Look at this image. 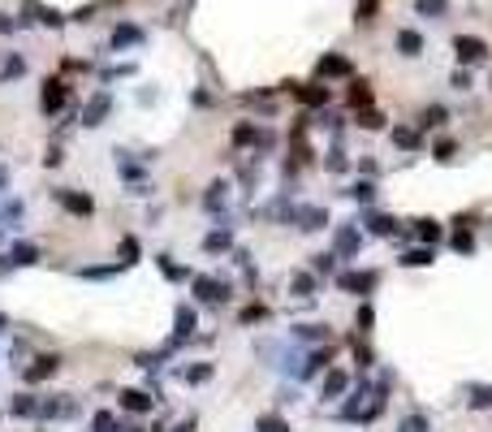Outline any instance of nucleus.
I'll return each mask as SVG.
<instances>
[{"mask_svg": "<svg viewBox=\"0 0 492 432\" xmlns=\"http://www.w3.org/2000/svg\"><path fill=\"white\" fill-rule=\"evenodd\" d=\"M182 376H186V385H203V381H212V376H216V367H212V363H190Z\"/></svg>", "mask_w": 492, "mask_h": 432, "instance_id": "7c9ffc66", "label": "nucleus"}, {"mask_svg": "<svg viewBox=\"0 0 492 432\" xmlns=\"http://www.w3.org/2000/svg\"><path fill=\"white\" fill-rule=\"evenodd\" d=\"M91 428H95V432H117V428H121V423H117V419H113V415H108V411H99V415H95V419H91Z\"/></svg>", "mask_w": 492, "mask_h": 432, "instance_id": "09e8293b", "label": "nucleus"}, {"mask_svg": "<svg viewBox=\"0 0 492 432\" xmlns=\"http://www.w3.org/2000/svg\"><path fill=\"white\" fill-rule=\"evenodd\" d=\"M229 247H234V230H229V225L212 230V234L203 238V251H207V255H221V251H229Z\"/></svg>", "mask_w": 492, "mask_h": 432, "instance_id": "6ab92c4d", "label": "nucleus"}, {"mask_svg": "<svg viewBox=\"0 0 492 432\" xmlns=\"http://www.w3.org/2000/svg\"><path fill=\"white\" fill-rule=\"evenodd\" d=\"M195 329H199V315H195V307H190V303H182V307L173 311V342H169V346H177V342L195 338Z\"/></svg>", "mask_w": 492, "mask_h": 432, "instance_id": "9d476101", "label": "nucleus"}, {"mask_svg": "<svg viewBox=\"0 0 492 432\" xmlns=\"http://www.w3.org/2000/svg\"><path fill=\"white\" fill-rule=\"evenodd\" d=\"M380 286V273H371V268H367V273H363V268H354V273H337V290L341 294H371Z\"/></svg>", "mask_w": 492, "mask_h": 432, "instance_id": "7ed1b4c3", "label": "nucleus"}, {"mask_svg": "<svg viewBox=\"0 0 492 432\" xmlns=\"http://www.w3.org/2000/svg\"><path fill=\"white\" fill-rule=\"evenodd\" d=\"M126 74H134V65H113L108 70V78H126Z\"/></svg>", "mask_w": 492, "mask_h": 432, "instance_id": "bf43d9fd", "label": "nucleus"}, {"mask_svg": "<svg viewBox=\"0 0 492 432\" xmlns=\"http://www.w3.org/2000/svg\"><path fill=\"white\" fill-rule=\"evenodd\" d=\"M333 264H337V255H333V251H324V255H315V259H311L315 273H333Z\"/></svg>", "mask_w": 492, "mask_h": 432, "instance_id": "8fccbe9b", "label": "nucleus"}, {"mask_svg": "<svg viewBox=\"0 0 492 432\" xmlns=\"http://www.w3.org/2000/svg\"><path fill=\"white\" fill-rule=\"evenodd\" d=\"M294 225H298L302 234H319V230H328V212H324L319 203H298V207H294Z\"/></svg>", "mask_w": 492, "mask_h": 432, "instance_id": "423d86ee", "label": "nucleus"}, {"mask_svg": "<svg viewBox=\"0 0 492 432\" xmlns=\"http://www.w3.org/2000/svg\"><path fill=\"white\" fill-rule=\"evenodd\" d=\"M449 82H454V91H471V87H475V78H471V70H466V65H458Z\"/></svg>", "mask_w": 492, "mask_h": 432, "instance_id": "de8ad7c7", "label": "nucleus"}, {"mask_svg": "<svg viewBox=\"0 0 492 432\" xmlns=\"http://www.w3.org/2000/svg\"><path fill=\"white\" fill-rule=\"evenodd\" d=\"M328 363H333V346H315V350L307 355V367H302L298 376H302V381H307V376H315V372H324Z\"/></svg>", "mask_w": 492, "mask_h": 432, "instance_id": "aec40b11", "label": "nucleus"}, {"mask_svg": "<svg viewBox=\"0 0 492 432\" xmlns=\"http://www.w3.org/2000/svg\"><path fill=\"white\" fill-rule=\"evenodd\" d=\"M26 212V203H18V199H9L5 207H0V221H18V216Z\"/></svg>", "mask_w": 492, "mask_h": 432, "instance_id": "3c124183", "label": "nucleus"}, {"mask_svg": "<svg viewBox=\"0 0 492 432\" xmlns=\"http://www.w3.org/2000/svg\"><path fill=\"white\" fill-rule=\"evenodd\" d=\"M5 324H9V315H0V329H5Z\"/></svg>", "mask_w": 492, "mask_h": 432, "instance_id": "0e129e2a", "label": "nucleus"}, {"mask_svg": "<svg viewBox=\"0 0 492 432\" xmlns=\"http://www.w3.org/2000/svg\"><path fill=\"white\" fill-rule=\"evenodd\" d=\"M441 234H445V225L432 221V216H419V221H415V238H419L423 247H436V242H441Z\"/></svg>", "mask_w": 492, "mask_h": 432, "instance_id": "2eb2a0df", "label": "nucleus"}, {"mask_svg": "<svg viewBox=\"0 0 492 432\" xmlns=\"http://www.w3.org/2000/svg\"><path fill=\"white\" fill-rule=\"evenodd\" d=\"M57 372H61V355H39L35 363L22 367V381H26V385H39V381H52Z\"/></svg>", "mask_w": 492, "mask_h": 432, "instance_id": "0eeeda50", "label": "nucleus"}, {"mask_svg": "<svg viewBox=\"0 0 492 432\" xmlns=\"http://www.w3.org/2000/svg\"><path fill=\"white\" fill-rule=\"evenodd\" d=\"M324 169H328V173H346V169H350L346 151H341V147H328V156H324Z\"/></svg>", "mask_w": 492, "mask_h": 432, "instance_id": "72a5a7b5", "label": "nucleus"}, {"mask_svg": "<svg viewBox=\"0 0 492 432\" xmlns=\"http://www.w3.org/2000/svg\"><path fill=\"white\" fill-rule=\"evenodd\" d=\"M5 190H9V169L0 165V195H5Z\"/></svg>", "mask_w": 492, "mask_h": 432, "instance_id": "680f3d73", "label": "nucleus"}, {"mask_svg": "<svg viewBox=\"0 0 492 432\" xmlns=\"http://www.w3.org/2000/svg\"><path fill=\"white\" fill-rule=\"evenodd\" d=\"M432 156H436V160H454V156H458V143H454V139L432 143Z\"/></svg>", "mask_w": 492, "mask_h": 432, "instance_id": "49530a36", "label": "nucleus"}, {"mask_svg": "<svg viewBox=\"0 0 492 432\" xmlns=\"http://www.w3.org/2000/svg\"><path fill=\"white\" fill-rule=\"evenodd\" d=\"M354 359H359V367L367 372L371 363H376V355H371V346H363V342H354Z\"/></svg>", "mask_w": 492, "mask_h": 432, "instance_id": "603ef678", "label": "nucleus"}, {"mask_svg": "<svg viewBox=\"0 0 492 432\" xmlns=\"http://www.w3.org/2000/svg\"><path fill=\"white\" fill-rule=\"evenodd\" d=\"M393 143H398L402 151H419V147H423V134H419L415 126H393Z\"/></svg>", "mask_w": 492, "mask_h": 432, "instance_id": "a878e982", "label": "nucleus"}, {"mask_svg": "<svg viewBox=\"0 0 492 432\" xmlns=\"http://www.w3.org/2000/svg\"><path fill=\"white\" fill-rule=\"evenodd\" d=\"M134 43H143V31H138L134 22H117V31H113V48L121 52V48H134Z\"/></svg>", "mask_w": 492, "mask_h": 432, "instance_id": "5701e85b", "label": "nucleus"}, {"mask_svg": "<svg viewBox=\"0 0 492 432\" xmlns=\"http://www.w3.org/2000/svg\"><path fill=\"white\" fill-rule=\"evenodd\" d=\"M9 415H18V419H39V398H35V394H18V398L9 402Z\"/></svg>", "mask_w": 492, "mask_h": 432, "instance_id": "b1692460", "label": "nucleus"}, {"mask_svg": "<svg viewBox=\"0 0 492 432\" xmlns=\"http://www.w3.org/2000/svg\"><path fill=\"white\" fill-rule=\"evenodd\" d=\"M26 14H39V22H43V26H52V31H57V26H65V14H57V9H43L39 0H26Z\"/></svg>", "mask_w": 492, "mask_h": 432, "instance_id": "cd10ccee", "label": "nucleus"}, {"mask_svg": "<svg viewBox=\"0 0 492 432\" xmlns=\"http://www.w3.org/2000/svg\"><path fill=\"white\" fill-rule=\"evenodd\" d=\"M393 43H398V52H402L406 61H415L419 52H423V35H419V31H398V39H393Z\"/></svg>", "mask_w": 492, "mask_h": 432, "instance_id": "412c9836", "label": "nucleus"}, {"mask_svg": "<svg viewBox=\"0 0 492 432\" xmlns=\"http://www.w3.org/2000/svg\"><path fill=\"white\" fill-rule=\"evenodd\" d=\"M324 338H328L324 324H294V342L302 346H324Z\"/></svg>", "mask_w": 492, "mask_h": 432, "instance_id": "4be33fe9", "label": "nucleus"}, {"mask_svg": "<svg viewBox=\"0 0 492 432\" xmlns=\"http://www.w3.org/2000/svg\"><path fill=\"white\" fill-rule=\"evenodd\" d=\"M454 251H458V255H475V234L458 230V234H454Z\"/></svg>", "mask_w": 492, "mask_h": 432, "instance_id": "37998d69", "label": "nucleus"}, {"mask_svg": "<svg viewBox=\"0 0 492 432\" xmlns=\"http://www.w3.org/2000/svg\"><path fill=\"white\" fill-rule=\"evenodd\" d=\"M445 122H449V108H445V104H427V108H423V117H419L423 130H441Z\"/></svg>", "mask_w": 492, "mask_h": 432, "instance_id": "393cba45", "label": "nucleus"}, {"mask_svg": "<svg viewBox=\"0 0 492 432\" xmlns=\"http://www.w3.org/2000/svg\"><path fill=\"white\" fill-rule=\"evenodd\" d=\"M350 104L359 108V113H363V108H371V82L354 78V82H350Z\"/></svg>", "mask_w": 492, "mask_h": 432, "instance_id": "c756f323", "label": "nucleus"}, {"mask_svg": "<svg viewBox=\"0 0 492 432\" xmlns=\"http://www.w3.org/2000/svg\"><path fill=\"white\" fill-rule=\"evenodd\" d=\"M65 104H70V87H65L57 74L43 78V91H39V108H43V117H57Z\"/></svg>", "mask_w": 492, "mask_h": 432, "instance_id": "f03ea898", "label": "nucleus"}, {"mask_svg": "<svg viewBox=\"0 0 492 432\" xmlns=\"http://www.w3.org/2000/svg\"><path fill=\"white\" fill-rule=\"evenodd\" d=\"M52 199H57L70 216H78V221H87V216H95V199L87 190H52Z\"/></svg>", "mask_w": 492, "mask_h": 432, "instance_id": "39448f33", "label": "nucleus"}, {"mask_svg": "<svg viewBox=\"0 0 492 432\" xmlns=\"http://www.w3.org/2000/svg\"><path fill=\"white\" fill-rule=\"evenodd\" d=\"M108 113H113V95H108V91H95L91 104L82 108V126H104Z\"/></svg>", "mask_w": 492, "mask_h": 432, "instance_id": "f8f14e48", "label": "nucleus"}, {"mask_svg": "<svg viewBox=\"0 0 492 432\" xmlns=\"http://www.w3.org/2000/svg\"><path fill=\"white\" fill-rule=\"evenodd\" d=\"M238 320H242V324H259V320H268V307H263V303H251V307H242Z\"/></svg>", "mask_w": 492, "mask_h": 432, "instance_id": "c03bdc74", "label": "nucleus"}, {"mask_svg": "<svg viewBox=\"0 0 492 432\" xmlns=\"http://www.w3.org/2000/svg\"><path fill=\"white\" fill-rule=\"evenodd\" d=\"M315 74H319V78H350L354 70H350V61L341 57V52H333V57H319Z\"/></svg>", "mask_w": 492, "mask_h": 432, "instance_id": "4468645a", "label": "nucleus"}, {"mask_svg": "<svg viewBox=\"0 0 492 432\" xmlns=\"http://www.w3.org/2000/svg\"><path fill=\"white\" fill-rule=\"evenodd\" d=\"M359 173H367V178H376L380 169H376V160H359Z\"/></svg>", "mask_w": 492, "mask_h": 432, "instance_id": "13d9d810", "label": "nucleus"}, {"mask_svg": "<svg viewBox=\"0 0 492 432\" xmlns=\"http://www.w3.org/2000/svg\"><path fill=\"white\" fill-rule=\"evenodd\" d=\"M398 432H427V415H419V411H415V415H406V419L398 423Z\"/></svg>", "mask_w": 492, "mask_h": 432, "instance_id": "a18cd8bd", "label": "nucleus"}, {"mask_svg": "<svg viewBox=\"0 0 492 432\" xmlns=\"http://www.w3.org/2000/svg\"><path fill=\"white\" fill-rule=\"evenodd\" d=\"M255 432H290V423H285L277 411H268V415H259V419H255Z\"/></svg>", "mask_w": 492, "mask_h": 432, "instance_id": "473e14b6", "label": "nucleus"}, {"mask_svg": "<svg viewBox=\"0 0 492 432\" xmlns=\"http://www.w3.org/2000/svg\"><path fill=\"white\" fill-rule=\"evenodd\" d=\"M423 18H441L445 9H449V0H419V5H415Z\"/></svg>", "mask_w": 492, "mask_h": 432, "instance_id": "ea45409f", "label": "nucleus"}, {"mask_svg": "<svg viewBox=\"0 0 492 432\" xmlns=\"http://www.w3.org/2000/svg\"><path fill=\"white\" fill-rule=\"evenodd\" d=\"M466 402H471L475 411L492 406V385H471V389H466Z\"/></svg>", "mask_w": 492, "mask_h": 432, "instance_id": "c9c22d12", "label": "nucleus"}, {"mask_svg": "<svg viewBox=\"0 0 492 432\" xmlns=\"http://www.w3.org/2000/svg\"><path fill=\"white\" fill-rule=\"evenodd\" d=\"M311 290H315V277H311V273H294V277H290V294H294V298H311Z\"/></svg>", "mask_w": 492, "mask_h": 432, "instance_id": "2f4dec72", "label": "nucleus"}, {"mask_svg": "<svg viewBox=\"0 0 492 432\" xmlns=\"http://www.w3.org/2000/svg\"><path fill=\"white\" fill-rule=\"evenodd\" d=\"M61 160H65V156H61V147H48V156H43V165H48V169H57Z\"/></svg>", "mask_w": 492, "mask_h": 432, "instance_id": "6e6d98bb", "label": "nucleus"}, {"mask_svg": "<svg viewBox=\"0 0 492 432\" xmlns=\"http://www.w3.org/2000/svg\"><path fill=\"white\" fill-rule=\"evenodd\" d=\"M195 428H199V419H195V415H190V419H182V423H177V428H173V432H195Z\"/></svg>", "mask_w": 492, "mask_h": 432, "instance_id": "052dcab7", "label": "nucleus"}, {"mask_svg": "<svg viewBox=\"0 0 492 432\" xmlns=\"http://www.w3.org/2000/svg\"><path fill=\"white\" fill-rule=\"evenodd\" d=\"M117 432H143V428H138V423H121Z\"/></svg>", "mask_w": 492, "mask_h": 432, "instance_id": "e2e57ef3", "label": "nucleus"}, {"mask_svg": "<svg viewBox=\"0 0 492 432\" xmlns=\"http://www.w3.org/2000/svg\"><path fill=\"white\" fill-rule=\"evenodd\" d=\"M229 294H234V286H229V281H216V277H195V298H199V303H212V307H216V303H225Z\"/></svg>", "mask_w": 492, "mask_h": 432, "instance_id": "6e6552de", "label": "nucleus"}, {"mask_svg": "<svg viewBox=\"0 0 492 432\" xmlns=\"http://www.w3.org/2000/svg\"><path fill=\"white\" fill-rule=\"evenodd\" d=\"M31 264H39V247L35 242H13L9 255L0 259V273H5V268H31Z\"/></svg>", "mask_w": 492, "mask_h": 432, "instance_id": "9b49d317", "label": "nucleus"}, {"mask_svg": "<svg viewBox=\"0 0 492 432\" xmlns=\"http://www.w3.org/2000/svg\"><path fill=\"white\" fill-rule=\"evenodd\" d=\"M294 95H298V104H307V108H324L328 104V95H333V91H328V87H315V82H307V87H290Z\"/></svg>", "mask_w": 492, "mask_h": 432, "instance_id": "dca6fc26", "label": "nucleus"}, {"mask_svg": "<svg viewBox=\"0 0 492 432\" xmlns=\"http://www.w3.org/2000/svg\"><path fill=\"white\" fill-rule=\"evenodd\" d=\"M234 143H238V147H251V143H259V126H251V122H242V126L234 130Z\"/></svg>", "mask_w": 492, "mask_h": 432, "instance_id": "4c0bfd02", "label": "nucleus"}, {"mask_svg": "<svg viewBox=\"0 0 492 432\" xmlns=\"http://www.w3.org/2000/svg\"><path fill=\"white\" fill-rule=\"evenodd\" d=\"M359 247H363V225H359V221L333 225V255H337V259H354Z\"/></svg>", "mask_w": 492, "mask_h": 432, "instance_id": "f257e3e1", "label": "nucleus"}, {"mask_svg": "<svg viewBox=\"0 0 492 432\" xmlns=\"http://www.w3.org/2000/svg\"><path fill=\"white\" fill-rule=\"evenodd\" d=\"M117 402H121L130 415H147V411L155 406V398H151L147 389H121V394H117Z\"/></svg>", "mask_w": 492, "mask_h": 432, "instance_id": "ddd939ff", "label": "nucleus"}, {"mask_svg": "<svg viewBox=\"0 0 492 432\" xmlns=\"http://www.w3.org/2000/svg\"><path fill=\"white\" fill-rule=\"evenodd\" d=\"M350 199L363 203V207H371V203H376V182H354V186H350Z\"/></svg>", "mask_w": 492, "mask_h": 432, "instance_id": "f704fd0d", "label": "nucleus"}, {"mask_svg": "<svg viewBox=\"0 0 492 432\" xmlns=\"http://www.w3.org/2000/svg\"><path fill=\"white\" fill-rule=\"evenodd\" d=\"M363 230H367L371 238H393V234H402L393 216H389V212H376V207H367V216H363Z\"/></svg>", "mask_w": 492, "mask_h": 432, "instance_id": "1a4fd4ad", "label": "nucleus"}, {"mask_svg": "<svg viewBox=\"0 0 492 432\" xmlns=\"http://www.w3.org/2000/svg\"><path fill=\"white\" fill-rule=\"evenodd\" d=\"M117 255H121V264H126V268H130V264H138V238H130V234H126V238L117 242Z\"/></svg>", "mask_w": 492, "mask_h": 432, "instance_id": "e433bc0d", "label": "nucleus"}, {"mask_svg": "<svg viewBox=\"0 0 492 432\" xmlns=\"http://www.w3.org/2000/svg\"><path fill=\"white\" fill-rule=\"evenodd\" d=\"M13 31H18V22L9 14H0V35H13Z\"/></svg>", "mask_w": 492, "mask_h": 432, "instance_id": "4d7b16f0", "label": "nucleus"}, {"mask_svg": "<svg viewBox=\"0 0 492 432\" xmlns=\"http://www.w3.org/2000/svg\"><path fill=\"white\" fill-rule=\"evenodd\" d=\"M155 268H160V273L169 277V281H186V277H190V268H182L173 255H155Z\"/></svg>", "mask_w": 492, "mask_h": 432, "instance_id": "bb28decb", "label": "nucleus"}, {"mask_svg": "<svg viewBox=\"0 0 492 432\" xmlns=\"http://www.w3.org/2000/svg\"><path fill=\"white\" fill-rule=\"evenodd\" d=\"M350 389V376L341 372V367H333V372H324V398L333 402V398H341Z\"/></svg>", "mask_w": 492, "mask_h": 432, "instance_id": "a211bd4d", "label": "nucleus"}, {"mask_svg": "<svg viewBox=\"0 0 492 432\" xmlns=\"http://www.w3.org/2000/svg\"><path fill=\"white\" fill-rule=\"evenodd\" d=\"M126 264H113V268H78V277H95V281H104V277H117Z\"/></svg>", "mask_w": 492, "mask_h": 432, "instance_id": "a19ab883", "label": "nucleus"}, {"mask_svg": "<svg viewBox=\"0 0 492 432\" xmlns=\"http://www.w3.org/2000/svg\"><path fill=\"white\" fill-rule=\"evenodd\" d=\"M371 14H376V0H359V22H371Z\"/></svg>", "mask_w": 492, "mask_h": 432, "instance_id": "5fc2aeb1", "label": "nucleus"}, {"mask_svg": "<svg viewBox=\"0 0 492 432\" xmlns=\"http://www.w3.org/2000/svg\"><path fill=\"white\" fill-rule=\"evenodd\" d=\"M22 74H26V61H22V57H9L5 70H0V82H13V78H22Z\"/></svg>", "mask_w": 492, "mask_h": 432, "instance_id": "58836bf2", "label": "nucleus"}, {"mask_svg": "<svg viewBox=\"0 0 492 432\" xmlns=\"http://www.w3.org/2000/svg\"><path fill=\"white\" fill-rule=\"evenodd\" d=\"M432 259H436V247H423V242H419V247H410V251H402V255H398V264H402V268H427V264H432Z\"/></svg>", "mask_w": 492, "mask_h": 432, "instance_id": "f3484780", "label": "nucleus"}, {"mask_svg": "<svg viewBox=\"0 0 492 432\" xmlns=\"http://www.w3.org/2000/svg\"><path fill=\"white\" fill-rule=\"evenodd\" d=\"M454 52H458V65H483L488 61V43L479 39V35H458L454 39Z\"/></svg>", "mask_w": 492, "mask_h": 432, "instance_id": "20e7f679", "label": "nucleus"}, {"mask_svg": "<svg viewBox=\"0 0 492 432\" xmlns=\"http://www.w3.org/2000/svg\"><path fill=\"white\" fill-rule=\"evenodd\" d=\"M371 324H376V311H371V303H363L359 307V333H367Z\"/></svg>", "mask_w": 492, "mask_h": 432, "instance_id": "864d4df0", "label": "nucleus"}, {"mask_svg": "<svg viewBox=\"0 0 492 432\" xmlns=\"http://www.w3.org/2000/svg\"><path fill=\"white\" fill-rule=\"evenodd\" d=\"M359 126H363V130H385V117H380L376 108H363V113H359Z\"/></svg>", "mask_w": 492, "mask_h": 432, "instance_id": "79ce46f5", "label": "nucleus"}, {"mask_svg": "<svg viewBox=\"0 0 492 432\" xmlns=\"http://www.w3.org/2000/svg\"><path fill=\"white\" fill-rule=\"evenodd\" d=\"M225 195H229V182H212L207 195H203V207H207V212H221V207H225Z\"/></svg>", "mask_w": 492, "mask_h": 432, "instance_id": "c85d7f7f", "label": "nucleus"}]
</instances>
